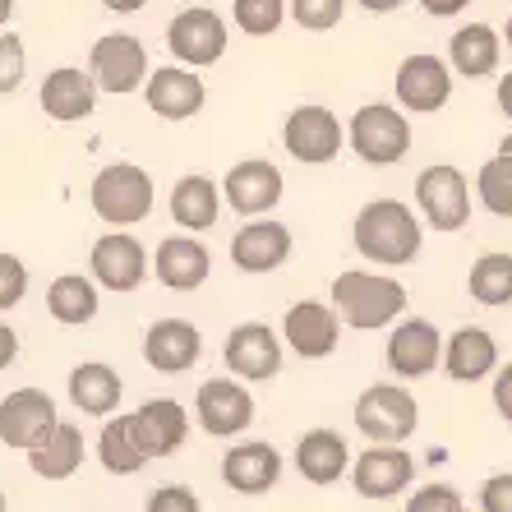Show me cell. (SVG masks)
Here are the masks:
<instances>
[{"label": "cell", "mask_w": 512, "mask_h": 512, "mask_svg": "<svg viewBox=\"0 0 512 512\" xmlns=\"http://www.w3.org/2000/svg\"><path fill=\"white\" fill-rule=\"evenodd\" d=\"M356 250L370 263H411L420 254V222L402 199H374L356 217Z\"/></svg>", "instance_id": "1"}, {"label": "cell", "mask_w": 512, "mask_h": 512, "mask_svg": "<svg viewBox=\"0 0 512 512\" xmlns=\"http://www.w3.org/2000/svg\"><path fill=\"white\" fill-rule=\"evenodd\" d=\"M406 310V286L397 277H379V273H342L333 282V314L337 323L346 328H360V333H370V328H383V323H393L397 314Z\"/></svg>", "instance_id": "2"}, {"label": "cell", "mask_w": 512, "mask_h": 512, "mask_svg": "<svg viewBox=\"0 0 512 512\" xmlns=\"http://www.w3.org/2000/svg\"><path fill=\"white\" fill-rule=\"evenodd\" d=\"M88 203L107 227H139L143 217L153 213V176L134 162H111V167L97 171Z\"/></svg>", "instance_id": "3"}, {"label": "cell", "mask_w": 512, "mask_h": 512, "mask_svg": "<svg viewBox=\"0 0 512 512\" xmlns=\"http://www.w3.org/2000/svg\"><path fill=\"white\" fill-rule=\"evenodd\" d=\"M420 425V406L402 383H374L356 402V429L370 443H402Z\"/></svg>", "instance_id": "4"}, {"label": "cell", "mask_w": 512, "mask_h": 512, "mask_svg": "<svg viewBox=\"0 0 512 512\" xmlns=\"http://www.w3.org/2000/svg\"><path fill=\"white\" fill-rule=\"evenodd\" d=\"M351 148L370 167H393L411 148V120L402 111L383 107V102H370L351 116Z\"/></svg>", "instance_id": "5"}, {"label": "cell", "mask_w": 512, "mask_h": 512, "mask_svg": "<svg viewBox=\"0 0 512 512\" xmlns=\"http://www.w3.org/2000/svg\"><path fill=\"white\" fill-rule=\"evenodd\" d=\"M88 74H93L97 93H116V97L139 93L143 79H148V51H143V42L130 33H107L93 42Z\"/></svg>", "instance_id": "6"}, {"label": "cell", "mask_w": 512, "mask_h": 512, "mask_svg": "<svg viewBox=\"0 0 512 512\" xmlns=\"http://www.w3.org/2000/svg\"><path fill=\"white\" fill-rule=\"evenodd\" d=\"M167 47L176 60H185L190 70H203V65H217L222 51H227V24L222 14L208 10V5H190L180 10L167 28Z\"/></svg>", "instance_id": "7"}, {"label": "cell", "mask_w": 512, "mask_h": 512, "mask_svg": "<svg viewBox=\"0 0 512 512\" xmlns=\"http://www.w3.org/2000/svg\"><path fill=\"white\" fill-rule=\"evenodd\" d=\"M420 213L429 217V227L439 231H462L471 222V185L457 167H425L416 180Z\"/></svg>", "instance_id": "8"}, {"label": "cell", "mask_w": 512, "mask_h": 512, "mask_svg": "<svg viewBox=\"0 0 512 512\" xmlns=\"http://www.w3.org/2000/svg\"><path fill=\"white\" fill-rule=\"evenodd\" d=\"M282 143L296 162L323 167V162H333V157L342 153V120H337L328 107H296L286 116Z\"/></svg>", "instance_id": "9"}, {"label": "cell", "mask_w": 512, "mask_h": 512, "mask_svg": "<svg viewBox=\"0 0 512 512\" xmlns=\"http://www.w3.org/2000/svg\"><path fill=\"white\" fill-rule=\"evenodd\" d=\"M88 268H93V282L107 286V291H139L143 277H148V250L130 231H107L93 245Z\"/></svg>", "instance_id": "10"}, {"label": "cell", "mask_w": 512, "mask_h": 512, "mask_svg": "<svg viewBox=\"0 0 512 512\" xmlns=\"http://www.w3.org/2000/svg\"><path fill=\"white\" fill-rule=\"evenodd\" d=\"M130 434L148 462L153 457H171L185 443V434H190V416H185V406L176 397H153V402H143L130 416Z\"/></svg>", "instance_id": "11"}, {"label": "cell", "mask_w": 512, "mask_h": 512, "mask_svg": "<svg viewBox=\"0 0 512 512\" xmlns=\"http://www.w3.org/2000/svg\"><path fill=\"white\" fill-rule=\"evenodd\" d=\"M453 97V74L439 56H406L397 70V102L411 116H434Z\"/></svg>", "instance_id": "12"}, {"label": "cell", "mask_w": 512, "mask_h": 512, "mask_svg": "<svg viewBox=\"0 0 512 512\" xmlns=\"http://www.w3.org/2000/svg\"><path fill=\"white\" fill-rule=\"evenodd\" d=\"M56 420V402L42 388H14L10 397H0V443L5 448H33Z\"/></svg>", "instance_id": "13"}, {"label": "cell", "mask_w": 512, "mask_h": 512, "mask_svg": "<svg viewBox=\"0 0 512 512\" xmlns=\"http://www.w3.org/2000/svg\"><path fill=\"white\" fill-rule=\"evenodd\" d=\"M194 411H199L203 434L213 439H231V434H245L254 420V397L231 379H208L194 397Z\"/></svg>", "instance_id": "14"}, {"label": "cell", "mask_w": 512, "mask_h": 512, "mask_svg": "<svg viewBox=\"0 0 512 512\" xmlns=\"http://www.w3.org/2000/svg\"><path fill=\"white\" fill-rule=\"evenodd\" d=\"M282 337L291 342L296 356L323 360V356H333L337 342H342V323H337L333 305H323V300H296V305L286 310Z\"/></svg>", "instance_id": "15"}, {"label": "cell", "mask_w": 512, "mask_h": 512, "mask_svg": "<svg viewBox=\"0 0 512 512\" xmlns=\"http://www.w3.org/2000/svg\"><path fill=\"white\" fill-rule=\"evenodd\" d=\"M222 356H227V370L240 374V379L263 383V379H273V374H282V342H277V333L268 323H240V328H231Z\"/></svg>", "instance_id": "16"}, {"label": "cell", "mask_w": 512, "mask_h": 512, "mask_svg": "<svg viewBox=\"0 0 512 512\" xmlns=\"http://www.w3.org/2000/svg\"><path fill=\"white\" fill-rule=\"evenodd\" d=\"M282 190H286L282 171H277L273 162H263V157L236 162V167L227 171V180H222V194H227L231 213H240V217H259V213H268V208H277Z\"/></svg>", "instance_id": "17"}, {"label": "cell", "mask_w": 512, "mask_h": 512, "mask_svg": "<svg viewBox=\"0 0 512 512\" xmlns=\"http://www.w3.org/2000/svg\"><path fill=\"white\" fill-rule=\"evenodd\" d=\"M443 360V337L429 319H406L388 337V370L397 379H425Z\"/></svg>", "instance_id": "18"}, {"label": "cell", "mask_w": 512, "mask_h": 512, "mask_svg": "<svg viewBox=\"0 0 512 512\" xmlns=\"http://www.w3.org/2000/svg\"><path fill=\"white\" fill-rule=\"evenodd\" d=\"M411 476H416V457L393 443H374L370 453H360L356 471H351L360 499H393L411 485Z\"/></svg>", "instance_id": "19"}, {"label": "cell", "mask_w": 512, "mask_h": 512, "mask_svg": "<svg viewBox=\"0 0 512 512\" xmlns=\"http://www.w3.org/2000/svg\"><path fill=\"white\" fill-rule=\"evenodd\" d=\"M199 356H203V337H199V328L185 319H157L153 328L143 333V360H148L157 374H185V370H194Z\"/></svg>", "instance_id": "20"}, {"label": "cell", "mask_w": 512, "mask_h": 512, "mask_svg": "<svg viewBox=\"0 0 512 512\" xmlns=\"http://www.w3.org/2000/svg\"><path fill=\"white\" fill-rule=\"evenodd\" d=\"M143 97H148V107L162 120H190V116H199L208 93H203V79H194V70L157 65V70H148V79H143Z\"/></svg>", "instance_id": "21"}, {"label": "cell", "mask_w": 512, "mask_h": 512, "mask_svg": "<svg viewBox=\"0 0 512 512\" xmlns=\"http://www.w3.org/2000/svg\"><path fill=\"white\" fill-rule=\"evenodd\" d=\"M37 102H42V111H47L51 120H60V125H74V120H88L97 107V84L93 74H84L79 65H60V70H51L47 79H42V93H37Z\"/></svg>", "instance_id": "22"}, {"label": "cell", "mask_w": 512, "mask_h": 512, "mask_svg": "<svg viewBox=\"0 0 512 512\" xmlns=\"http://www.w3.org/2000/svg\"><path fill=\"white\" fill-rule=\"evenodd\" d=\"M28 453V466H33V476L42 480H70L79 466H84V429L70 425V420H56V425L24 448Z\"/></svg>", "instance_id": "23"}, {"label": "cell", "mask_w": 512, "mask_h": 512, "mask_svg": "<svg viewBox=\"0 0 512 512\" xmlns=\"http://www.w3.org/2000/svg\"><path fill=\"white\" fill-rule=\"evenodd\" d=\"M157 282L167 291H194V286L208 282L213 273V254L203 250L194 236H171L157 245Z\"/></svg>", "instance_id": "24"}, {"label": "cell", "mask_w": 512, "mask_h": 512, "mask_svg": "<svg viewBox=\"0 0 512 512\" xmlns=\"http://www.w3.org/2000/svg\"><path fill=\"white\" fill-rule=\"evenodd\" d=\"M286 254H291V231L282 222H250L231 240V259L240 273H273L286 263Z\"/></svg>", "instance_id": "25"}, {"label": "cell", "mask_w": 512, "mask_h": 512, "mask_svg": "<svg viewBox=\"0 0 512 512\" xmlns=\"http://www.w3.org/2000/svg\"><path fill=\"white\" fill-rule=\"evenodd\" d=\"M282 476V457L268 443H240L222 457V480H227L236 494H268Z\"/></svg>", "instance_id": "26"}, {"label": "cell", "mask_w": 512, "mask_h": 512, "mask_svg": "<svg viewBox=\"0 0 512 512\" xmlns=\"http://www.w3.org/2000/svg\"><path fill=\"white\" fill-rule=\"evenodd\" d=\"M494 365H499V346L485 328H457L443 346V370L457 383H480L485 374H494Z\"/></svg>", "instance_id": "27"}, {"label": "cell", "mask_w": 512, "mask_h": 512, "mask_svg": "<svg viewBox=\"0 0 512 512\" xmlns=\"http://www.w3.org/2000/svg\"><path fill=\"white\" fill-rule=\"evenodd\" d=\"M120 393H125V383L111 365L102 360H84V365H74L70 370V402L84 411V416H111L120 406Z\"/></svg>", "instance_id": "28"}, {"label": "cell", "mask_w": 512, "mask_h": 512, "mask_svg": "<svg viewBox=\"0 0 512 512\" xmlns=\"http://www.w3.org/2000/svg\"><path fill=\"white\" fill-rule=\"evenodd\" d=\"M346 462H351V453H346L342 434H333V429H310V434H300L296 466L310 485H333V480H342Z\"/></svg>", "instance_id": "29"}, {"label": "cell", "mask_w": 512, "mask_h": 512, "mask_svg": "<svg viewBox=\"0 0 512 512\" xmlns=\"http://www.w3.org/2000/svg\"><path fill=\"white\" fill-rule=\"evenodd\" d=\"M97 305H102L97 282L84 277V273H65L47 286V314L56 323H65V328H84V323H93Z\"/></svg>", "instance_id": "30"}, {"label": "cell", "mask_w": 512, "mask_h": 512, "mask_svg": "<svg viewBox=\"0 0 512 512\" xmlns=\"http://www.w3.org/2000/svg\"><path fill=\"white\" fill-rule=\"evenodd\" d=\"M217 208H222V190H217L208 176L176 180V190H171V217H176V227L208 231L217 222Z\"/></svg>", "instance_id": "31"}, {"label": "cell", "mask_w": 512, "mask_h": 512, "mask_svg": "<svg viewBox=\"0 0 512 512\" xmlns=\"http://www.w3.org/2000/svg\"><path fill=\"white\" fill-rule=\"evenodd\" d=\"M448 56H453V70L462 79H489L494 65H499V33L489 24L457 28L453 42H448Z\"/></svg>", "instance_id": "32"}, {"label": "cell", "mask_w": 512, "mask_h": 512, "mask_svg": "<svg viewBox=\"0 0 512 512\" xmlns=\"http://www.w3.org/2000/svg\"><path fill=\"white\" fill-rule=\"evenodd\" d=\"M97 457H102V466H107L111 476H134V471L148 466V457L139 453V443H134V434H130V416H116L102 425Z\"/></svg>", "instance_id": "33"}, {"label": "cell", "mask_w": 512, "mask_h": 512, "mask_svg": "<svg viewBox=\"0 0 512 512\" xmlns=\"http://www.w3.org/2000/svg\"><path fill=\"white\" fill-rule=\"evenodd\" d=\"M466 286H471V300H480V305H508L512 300V254H480L471 277H466Z\"/></svg>", "instance_id": "34"}, {"label": "cell", "mask_w": 512, "mask_h": 512, "mask_svg": "<svg viewBox=\"0 0 512 512\" xmlns=\"http://www.w3.org/2000/svg\"><path fill=\"white\" fill-rule=\"evenodd\" d=\"M476 190H480V203L494 217H512V157H503V153L489 157L485 167H480Z\"/></svg>", "instance_id": "35"}, {"label": "cell", "mask_w": 512, "mask_h": 512, "mask_svg": "<svg viewBox=\"0 0 512 512\" xmlns=\"http://www.w3.org/2000/svg\"><path fill=\"white\" fill-rule=\"evenodd\" d=\"M231 14H236V28L250 37H268L282 28L286 19V0H236L231 5Z\"/></svg>", "instance_id": "36"}, {"label": "cell", "mask_w": 512, "mask_h": 512, "mask_svg": "<svg viewBox=\"0 0 512 512\" xmlns=\"http://www.w3.org/2000/svg\"><path fill=\"white\" fill-rule=\"evenodd\" d=\"M24 70H28L24 37H19V33H0V97L19 93V84H24Z\"/></svg>", "instance_id": "37"}, {"label": "cell", "mask_w": 512, "mask_h": 512, "mask_svg": "<svg viewBox=\"0 0 512 512\" xmlns=\"http://www.w3.org/2000/svg\"><path fill=\"white\" fill-rule=\"evenodd\" d=\"M291 14H296L300 28L328 33V28L342 24V0H291Z\"/></svg>", "instance_id": "38"}, {"label": "cell", "mask_w": 512, "mask_h": 512, "mask_svg": "<svg viewBox=\"0 0 512 512\" xmlns=\"http://www.w3.org/2000/svg\"><path fill=\"white\" fill-rule=\"evenodd\" d=\"M24 296H28V268H24V259L0 250V314L14 310Z\"/></svg>", "instance_id": "39"}, {"label": "cell", "mask_w": 512, "mask_h": 512, "mask_svg": "<svg viewBox=\"0 0 512 512\" xmlns=\"http://www.w3.org/2000/svg\"><path fill=\"white\" fill-rule=\"evenodd\" d=\"M406 512H466V503L453 485H425L416 489V499L406 503Z\"/></svg>", "instance_id": "40"}, {"label": "cell", "mask_w": 512, "mask_h": 512, "mask_svg": "<svg viewBox=\"0 0 512 512\" xmlns=\"http://www.w3.org/2000/svg\"><path fill=\"white\" fill-rule=\"evenodd\" d=\"M148 512H203V503L185 485H157L148 494Z\"/></svg>", "instance_id": "41"}, {"label": "cell", "mask_w": 512, "mask_h": 512, "mask_svg": "<svg viewBox=\"0 0 512 512\" xmlns=\"http://www.w3.org/2000/svg\"><path fill=\"white\" fill-rule=\"evenodd\" d=\"M480 508L485 512H512V476H489L480 485Z\"/></svg>", "instance_id": "42"}, {"label": "cell", "mask_w": 512, "mask_h": 512, "mask_svg": "<svg viewBox=\"0 0 512 512\" xmlns=\"http://www.w3.org/2000/svg\"><path fill=\"white\" fill-rule=\"evenodd\" d=\"M494 406H499V416L512 425V365H503L494 374Z\"/></svg>", "instance_id": "43"}, {"label": "cell", "mask_w": 512, "mask_h": 512, "mask_svg": "<svg viewBox=\"0 0 512 512\" xmlns=\"http://www.w3.org/2000/svg\"><path fill=\"white\" fill-rule=\"evenodd\" d=\"M14 356H19V333H14L10 323H0V370H10Z\"/></svg>", "instance_id": "44"}, {"label": "cell", "mask_w": 512, "mask_h": 512, "mask_svg": "<svg viewBox=\"0 0 512 512\" xmlns=\"http://www.w3.org/2000/svg\"><path fill=\"white\" fill-rule=\"evenodd\" d=\"M425 5V14H434V19H453V14H462L471 0H420Z\"/></svg>", "instance_id": "45"}, {"label": "cell", "mask_w": 512, "mask_h": 512, "mask_svg": "<svg viewBox=\"0 0 512 512\" xmlns=\"http://www.w3.org/2000/svg\"><path fill=\"white\" fill-rule=\"evenodd\" d=\"M499 111L503 116H512V74H503L499 79Z\"/></svg>", "instance_id": "46"}, {"label": "cell", "mask_w": 512, "mask_h": 512, "mask_svg": "<svg viewBox=\"0 0 512 512\" xmlns=\"http://www.w3.org/2000/svg\"><path fill=\"white\" fill-rule=\"evenodd\" d=\"M107 10H116V14H134V10H143L148 0H102Z\"/></svg>", "instance_id": "47"}, {"label": "cell", "mask_w": 512, "mask_h": 512, "mask_svg": "<svg viewBox=\"0 0 512 512\" xmlns=\"http://www.w3.org/2000/svg\"><path fill=\"white\" fill-rule=\"evenodd\" d=\"M360 5H365V10H374V14H388V10H397L402 0H360Z\"/></svg>", "instance_id": "48"}, {"label": "cell", "mask_w": 512, "mask_h": 512, "mask_svg": "<svg viewBox=\"0 0 512 512\" xmlns=\"http://www.w3.org/2000/svg\"><path fill=\"white\" fill-rule=\"evenodd\" d=\"M10 14H14V0H0V28L10 24Z\"/></svg>", "instance_id": "49"}, {"label": "cell", "mask_w": 512, "mask_h": 512, "mask_svg": "<svg viewBox=\"0 0 512 512\" xmlns=\"http://www.w3.org/2000/svg\"><path fill=\"white\" fill-rule=\"evenodd\" d=\"M499 153H503V157H512V134H508V139L499 143Z\"/></svg>", "instance_id": "50"}, {"label": "cell", "mask_w": 512, "mask_h": 512, "mask_svg": "<svg viewBox=\"0 0 512 512\" xmlns=\"http://www.w3.org/2000/svg\"><path fill=\"white\" fill-rule=\"evenodd\" d=\"M503 42H508V47H512V19H508V28H503Z\"/></svg>", "instance_id": "51"}, {"label": "cell", "mask_w": 512, "mask_h": 512, "mask_svg": "<svg viewBox=\"0 0 512 512\" xmlns=\"http://www.w3.org/2000/svg\"><path fill=\"white\" fill-rule=\"evenodd\" d=\"M0 512H5V494H0Z\"/></svg>", "instance_id": "52"}]
</instances>
